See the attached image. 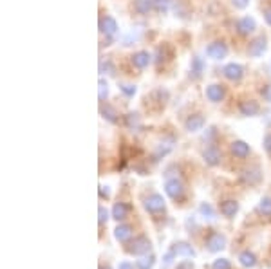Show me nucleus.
<instances>
[{"label":"nucleus","mask_w":271,"mask_h":269,"mask_svg":"<svg viewBox=\"0 0 271 269\" xmlns=\"http://www.w3.org/2000/svg\"><path fill=\"white\" fill-rule=\"evenodd\" d=\"M212 269H231V262L224 256H219L212 262Z\"/></svg>","instance_id":"obj_33"},{"label":"nucleus","mask_w":271,"mask_h":269,"mask_svg":"<svg viewBox=\"0 0 271 269\" xmlns=\"http://www.w3.org/2000/svg\"><path fill=\"white\" fill-rule=\"evenodd\" d=\"M266 49H267L266 36H258V38H255V40L249 44L248 53H249V56H253V58H260L262 54L266 53Z\"/></svg>","instance_id":"obj_7"},{"label":"nucleus","mask_w":271,"mask_h":269,"mask_svg":"<svg viewBox=\"0 0 271 269\" xmlns=\"http://www.w3.org/2000/svg\"><path fill=\"white\" fill-rule=\"evenodd\" d=\"M99 31L103 33L105 36H108V38H112V36H116L117 33V22L114 20L112 17H103L101 20H99Z\"/></svg>","instance_id":"obj_11"},{"label":"nucleus","mask_w":271,"mask_h":269,"mask_svg":"<svg viewBox=\"0 0 271 269\" xmlns=\"http://www.w3.org/2000/svg\"><path fill=\"white\" fill-rule=\"evenodd\" d=\"M264 20H266L267 26H271V6L264 9Z\"/></svg>","instance_id":"obj_44"},{"label":"nucleus","mask_w":271,"mask_h":269,"mask_svg":"<svg viewBox=\"0 0 271 269\" xmlns=\"http://www.w3.org/2000/svg\"><path fill=\"white\" fill-rule=\"evenodd\" d=\"M203 159L208 166H217L221 163V152H219V148L215 145H210L203 150Z\"/></svg>","instance_id":"obj_12"},{"label":"nucleus","mask_w":271,"mask_h":269,"mask_svg":"<svg viewBox=\"0 0 271 269\" xmlns=\"http://www.w3.org/2000/svg\"><path fill=\"white\" fill-rule=\"evenodd\" d=\"M231 4H233L237 9H244L249 4V0H231Z\"/></svg>","instance_id":"obj_41"},{"label":"nucleus","mask_w":271,"mask_h":269,"mask_svg":"<svg viewBox=\"0 0 271 269\" xmlns=\"http://www.w3.org/2000/svg\"><path fill=\"white\" fill-rule=\"evenodd\" d=\"M170 4H172V0H154V8H156L158 13H167Z\"/></svg>","instance_id":"obj_34"},{"label":"nucleus","mask_w":271,"mask_h":269,"mask_svg":"<svg viewBox=\"0 0 271 269\" xmlns=\"http://www.w3.org/2000/svg\"><path fill=\"white\" fill-rule=\"evenodd\" d=\"M206 54L208 58L212 60H222L226 58V54H228V45L224 42H212V44L206 47Z\"/></svg>","instance_id":"obj_5"},{"label":"nucleus","mask_w":271,"mask_h":269,"mask_svg":"<svg viewBox=\"0 0 271 269\" xmlns=\"http://www.w3.org/2000/svg\"><path fill=\"white\" fill-rule=\"evenodd\" d=\"M176 269H195L194 260H183V262H179Z\"/></svg>","instance_id":"obj_38"},{"label":"nucleus","mask_w":271,"mask_h":269,"mask_svg":"<svg viewBox=\"0 0 271 269\" xmlns=\"http://www.w3.org/2000/svg\"><path fill=\"white\" fill-rule=\"evenodd\" d=\"M99 72L101 74H108V76H114L116 74V67L112 65L110 60H105V62L99 63Z\"/></svg>","instance_id":"obj_32"},{"label":"nucleus","mask_w":271,"mask_h":269,"mask_svg":"<svg viewBox=\"0 0 271 269\" xmlns=\"http://www.w3.org/2000/svg\"><path fill=\"white\" fill-rule=\"evenodd\" d=\"M190 72H192V76L199 78L201 74L204 72V62L203 58H199V56H194L192 58V67H190Z\"/></svg>","instance_id":"obj_27"},{"label":"nucleus","mask_w":271,"mask_h":269,"mask_svg":"<svg viewBox=\"0 0 271 269\" xmlns=\"http://www.w3.org/2000/svg\"><path fill=\"white\" fill-rule=\"evenodd\" d=\"M239 112L246 117H253L260 112V107L255 99H242V101H239Z\"/></svg>","instance_id":"obj_10"},{"label":"nucleus","mask_w":271,"mask_h":269,"mask_svg":"<svg viewBox=\"0 0 271 269\" xmlns=\"http://www.w3.org/2000/svg\"><path fill=\"white\" fill-rule=\"evenodd\" d=\"M110 217H112L114 220H117V222L125 220L126 217H128V204H125V202H116L112 206V210H110Z\"/></svg>","instance_id":"obj_21"},{"label":"nucleus","mask_w":271,"mask_h":269,"mask_svg":"<svg viewBox=\"0 0 271 269\" xmlns=\"http://www.w3.org/2000/svg\"><path fill=\"white\" fill-rule=\"evenodd\" d=\"M264 150H266V154L271 157V134H267L266 138H264Z\"/></svg>","instance_id":"obj_40"},{"label":"nucleus","mask_w":271,"mask_h":269,"mask_svg":"<svg viewBox=\"0 0 271 269\" xmlns=\"http://www.w3.org/2000/svg\"><path fill=\"white\" fill-rule=\"evenodd\" d=\"M126 253H130L134 256L149 255V253H152V240L147 235H140L134 240H130V244L126 247Z\"/></svg>","instance_id":"obj_1"},{"label":"nucleus","mask_w":271,"mask_h":269,"mask_svg":"<svg viewBox=\"0 0 271 269\" xmlns=\"http://www.w3.org/2000/svg\"><path fill=\"white\" fill-rule=\"evenodd\" d=\"M231 154H233L235 157H239V159H244V157H248L249 154H251V147H249L246 141L237 139V141L231 143Z\"/></svg>","instance_id":"obj_18"},{"label":"nucleus","mask_w":271,"mask_h":269,"mask_svg":"<svg viewBox=\"0 0 271 269\" xmlns=\"http://www.w3.org/2000/svg\"><path fill=\"white\" fill-rule=\"evenodd\" d=\"M222 74H224V78H228V80L231 81H239L244 74V69L239 63H228V65H224V69H222Z\"/></svg>","instance_id":"obj_16"},{"label":"nucleus","mask_w":271,"mask_h":269,"mask_svg":"<svg viewBox=\"0 0 271 269\" xmlns=\"http://www.w3.org/2000/svg\"><path fill=\"white\" fill-rule=\"evenodd\" d=\"M156 265V255L149 253V255H143L136 260V269H154Z\"/></svg>","instance_id":"obj_23"},{"label":"nucleus","mask_w":271,"mask_h":269,"mask_svg":"<svg viewBox=\"0 0 271 269\" xmlns=\"http://www.w3.org/2000/svg\"><path fill=\"white\" fill-rule=\"evenodd\" d=\"M258 213L264 217H271V195H266V197H262L260 202H258Z\"/></svg>","instance_id":"obj_30"},{"label":"nucleus","mask_w":271,"mask_h":269,"mask_svg":"<svg viewBox=\"0 0 271 269\" xmlns=\"http://www.w3.org/2000/svg\"><path fill=\"white\" fill-rule=\"evenodd\" d=\"M119 90H121L123 94L128 96V98H132V96L136 94V85H126V83H123V85H119Z\"/></svg>","instance_id":"obj_37"},{"label":"nucleus","mask_w":271,"mask_h":269,"mask_svg":"<svg viewBox=\"0 0 271 269\" xmlns=\"http://www.w3.org/2000/svg\"><path fill=\"white\" fill-rule=\"evenodd\" d=\"M172 58V49L170 45L163 44L158 47V51H156V63H161L165 62V60H170Z\"/></svg>","instance_id":"obj_25"},{"label":"nucleus","mask_w":271,"mask_h":269,"mask_svg":"<svg viewBox=\"0 0 271 269\" xmlns=\"http://www.w3.org/2000/svg\"><path fill=\"white\" fill-rule=\"evenodd\" d=\"M172 247H174V251H176L177 256H183V258H195V249L192 244L185 242V240H179V242L172 244Z\"/></svg>","instance_id":"obj_13"},{"label":"nucleus","mask_w":271,"mask_h":269,"mask_svg":"<svg viewBox=\"0 0 271 269\" xmlns=\"http://www.w3.org/2000/svg\"><path fill=\"white\" fill-rule=\"evenodd\" d=\"M226 96V90L222 85H219V83H212V85L206 87V98L212 101V103H219V101H222Z\"/></svg>","instance_id":"obj_15"},{"label":"nucleus","mask_w":271,"mask_h":269,"mask_svg":"<svg viewBox=\"0 0 271 269\" xmlns=\"http://www.w3.org/2000/svg\"><path fill=\"white\" fill-rule=\"evenodd\" d=\"M99 197L101 199H110V190H108V186H99Z\"/></svg>","instance_id":"obj_39"},{"label":"nucleus","mask_w":271,"mask_h":269,"mask_svg":"<svg viewBox=\"0 0 271 269\" xmlns=\"http://www.w3.org/2000/svg\"><path fill=\"white\" fill-rule=\"evenodd\" d=\"M132 231L134 229H132L130 224H117L116 229H114V238H116L117 242L125 244L132 238Z\"/></svg>","instance_id":"obj_17"},{"label":"nucleus","mask_w":271,"mask_h":269,"mask_svg":"<svg viewBox=\"0 0 271 269\" xmlns=\"http://www.w3.org/2000/svg\"><path fill=\"white\" fill-rule=\"evenodd\" d=\"M145 210L149 211V213H152V215H158V213H163L165 211V199H163L161 193H152V195H149V197L145 199Z\"/></svg>","instance_id":"obj_3"},{"label":"nucleus","mask_w":271,"mask_h":269,"mask_svg":"<svg viewBox=\"0 0 271 269\" xmlns=\"http://www.w3.org/2000/svg\"><path fill=\"white\" fill-rule=\"evenodd\" d=\"M99 114H101V116H103L108 123H117V119H119V117H117L116 108L110 107V105L105 103V101L101 103V107H99Z\"/></svg>","instance_id":"obj_22"},{"label":"nucleus","mask_w":271,"mask_h":269,"mask_svg":"<svg viewBox=\"0 0 271 269\" xmlns=\"http://www.w3.org/2000/svg\"><path fill=\"white\" fill-rule=\"evenodd\" d=\"M199 213H201V217L206 220L215 219V210H213V206L210 202H201V204H199Z\"/></svg>","instance_id":"obj_26"},{"label":"nucleus","mask_w":271,"mask_h":269,"mask_svg":"<svg viewBox=\"0 0 271 269\" xmlns=\"http://www.w3.org/2000/svg\"><path fill=\"white\" fill-rule=\"evenodd\" d=\"M108 210L105 206H99L98 208V224L99 226H103V224H107V220H108Z\"/></svg>","instance_id":"obj_35"},{"label":"nucleus","mask_w":271,"mask_h":269,"mask_svg":"<svg viewBox=\"0 0 271 269\" xmlns=\"http://www.w3.org/2000/svg\"><path fill=\"white\" fill-rule=\"evenodd\" d=\"M117 269H134V264H132V262H128V260H123V262H119Z\"/></svg>","instance_id":"obj_43"},{"label":"nucleus","mask_w":271,"mask_h":269,"mask_svg":"<svg viewBox=\"0 0 271 269\" xmlns=\"http://www.w3.org/2000/svg\"><path fill=\"white\" fill-rule=\"evenodd\" d=\"M154 8V0H134V11L140 15H149Z\"/></svg>","instance_id":"obj_24"},{"label":"nucleus","mask_w":271,"mask_h":269,"mask_svg":"<svg viewBox=\"0 0 271 269\" xmlns=\"http://www.w3.org/2000/svg\"><path fill=\"white\" fill-rule=\"evenodd\" d=\"M150 99H154L159 107H163V105L168 101V90L167 89H156L152 94H150Z\"/></svg>","instance_id":"obj_28"},{"label":"nucleus","mask_w":271,"mask_h":269,"mask_svg":"<svg viewBox=\"0 0 271 269\" xmlns=\"http://www.w3.org/2000/svg\"><path fill=\"white\" fill-rule=\"evenodd\" d=\"M165 193L172 201H181L183 195H185V186H183V181L177 179V177H170L165 183Z\"/></svg>","instance_id":"obj_2"},{"label":"nucleus","mask_w":271,"mask_h":269,"mask_svg":"<svg viewBox=\"0 0 271 269\" xmlns=\"http://www.w3.org/2000/svg\"><path fill=\"white\" fill-rule=\"evenodd\" d=\"M239 264L246 269L255 267L257 265V255L253 251H249V249H244V251L239 253Z\"/></svg>","instance_id":"obj_20"},{"label":"nucleus","mask_w":271,"mask_h":269,"mask_svg":"<svg viewBox=\"0 0 271 269\" xmlns=\"http://www.w3.org/2000/svg\"><path fill=\"white\" fill-rule=\"evenodd\" d=\"M204 125H206V119H204L203 114H192V116L186 117V121H185V128L190 134H195V132L203 130Z\"/></svg>","instance_id":"obj_6"},{"label":"nucleus","mask_w":271,"mask_h":269,"mask_svg":"<svg viewBox=\"0 0 271 269\" xmlns=\"http://www.w3.org/2000/svg\"><path fill=\"white\" fill-rule=\"evenodd\" d=\"M108 96V85H107V81L105 80H99V101L103 103L105 99H107Z\"/></svg>","instance_id":"obj_36"},{"label":"nucleus","mask_w":271,"mask_h":269,"mask_svg":"<svg viewBox=\"0 0 271 269\" xmlns=\"http://www.w3.org/2000/svg\"><path fill=\"white\" fill-rule=\"evenodd\" d=\"M206 249L210 253H219L222 251L226 247V244H228V240H226V237L222 233H219V231H212V233L206 237Z\"/></svg>","instance_id":"obj_4"},{"label":"nucleus","mask_w":271,"mask_h":269,"mask_svg":"<svg viewBox=\"0 0 271 269\" xmlns=\"http://www.w3.org/2000/svg\"><path fill=\"white\" fill-rule=\"evenodd\" d=\"M237 31H239V35H242V36H248V35H251L255 29H257V22H255V18H251V17H242V18H239L237 20Z\"/></svg>","instance_id":"obj_9"},{"label":"nucleus","mask_w":271,"mask_h":269,"mask_svg":"<svg viewBox=\"0 0 271 269\" xmlns=\"http://www.w3.org/2000/svg\"><path fill=\"white\" fill-rule=\"evenodd\" d=\"M130 62L134 67L138 69H145V67H149V63L152 62V56H150L147 51H140V53H134L130 56Z\"/></svg>","instance_id":"obj_19"},{"label":"nucleus","mask_w":271,"mask_h":269,"mask_svg":"<svg viewBox=\"0 0 271 269\" xmlns=\"http://www.w3.org/2000/svg\"><path fill=\"white\" fill-rule=\"evenodd\" d=\"M125 125L130 128V130H138L141 126V119H140V114L138 112H128L125 116Z\"/></svg>","instance_id":"obj_29"},{"label":"nucleus","mask_w":271,"mask_h":269,"mask_svg":"<svg viewBox=\"0 0 271 269\" xmlns=\"http://www.w3.org/2000/svg\"><path fill=\"white\" fill-rule=\"evenodd\" d=\"M99 269H110V267H108V265H107V267H99Z\"/></svg>","instance_id":"obj_45"},{"label":"nucleus","mask_w":271,"mask_h":269,"mask_svg":"<svg viewBox=\"0 0 271 269\" xmlns=\"http://www.w3.org/2000/svg\"><path fill=\"white\" fill-rule=\"evenodd\" d=\"M239 202L235 201V199H226V201L221 202V206H219V210H221V213L226 217V219H233L237 213H239Z\"/></svg>","instance_id":"obj_14"},{"label":"nucleus","mask_w":271,"mask_h":269,"mask_svg":"<svg viewBox=\"0 0 271 269\" xmlns=\"http://www.w3.org/2000/svg\"><path fill=\"white\" fill-rule=\"evenodd\" d=\"M177 258V255H176V251H174V247L170 246V249H167V253L163 255V260H161V269H167L168 265L172 264V262L176 260Z\"/></svg>","instance_id":"obj_31"},{"label":"nucleus","mask_w":271,"mask_h":269,"mask_svg":"<svg viewBox=\"0 0 271 269\" xmlns=\"http://www.w3.org/2000/svg\"><path fill=\"white\" fill-rule=\"evenodd\" d=\"M240 181L244 184H248V186H255L262 181V172L258 170L257 166L255 168H246V170L240 174Z\"/></svg>","instance_id":"obj_8"},{"label":"nucleus","mask_w":271,"mask_h":269,"mask_svg":"<svg viewBox=\"0 0 271 269\" xmlns=\"http://www.w3.org/2000/svg\"><path fill=\"white\" fill-rule=\"evenodd\" d=\"M262 96H264V99H266V101H269V103H271V83L262 89Z\"/></svg>","instance_id":"obj_42"}]
</instances>
